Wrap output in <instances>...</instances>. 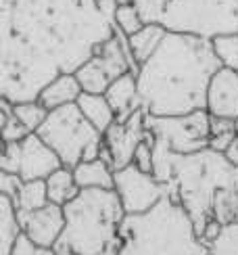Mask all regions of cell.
I'll return each mask as SVG.
<instances>
[{
  "label": "cell",
  "instance_id": "14",
  "mask_svg": "<svg viewBox=\"0 0 238 255\" xmlns=\"http://www.w3.org/2000/svg\"><path fill=\"white\" fill-rule=\"evenodd\" d=\"M207 111L213 118L238 120V73L220 67L207 90Z\"/></svg>",
  "mask_w": 238,
  "mask_h": 255
},
{
  "label": "cell",
  "instance_id": "33",
  "mask_svg": "<svg viewBox=\"0 0 238 255\" xmlns=\"http://www.w3.org/2000/svg\"><path fill=\"white\" fill-rule=\"evenodd\" d=\"M222 226H224V224H220V222L215 220V218H211L207 224H205V228H203V232H201V239H203L205 245H211V243L218 239V235L222 232Z\"/></svg>",
  "mask_w": 238,
  "mask_h": 255
},
{
  "label": "cell",
  "instance_id": "30",
  "mask_svg": "<svg viewBox=\"0 0 238 255\" xmlns=\"http://www.w3.org/2000/svg\"><path fill=\"white\" fill-rule=\"evenodd\" d=\"M10 255H57V251H55V247H42L31 239H27L25 235H21Z\"/></svg>",
  "mask_w": 238,
  "mask_h": 255
},
{
  "label": "cell",
  "instance_id": "34",
  "mask_svg": "<svg viewBox=\"0 0 238 255\" xmlns=\"http://www.w3.org/2000/svg\"><path fill=\"white\" fill-rule=\"evenodd\" d=\"M226 155H228V159L234 165H238V136H236V140L232 142V146L228 148V153H226Z\"/></svg>",
  "mask_w": 238,
  "mask_h": 255
},
{
  "label": "cell",
  "instance_id": "10",
  "mask_svg": "<svg viewBox=\"0 0 238 255\" xmlns=\"http://www.w3.org/2000/svg\"><path fill=\"white\" fill-rule=\"evenodd\" d=\"M115 193L125 214H144L159 201L169 197L171 188L155 174H146L136 163H129L121 169H115Z\"/></svg>",
  "mask_w": 238,
  "mask_h": 255
},
{
  "label": "cell",
  "instance_id": "13",
  "mask_svg": "<svg viewBox=\"0 0 238 255\" xmlns=\"http://www.w3.org/2000/svg\"><path fill=\"white\" fill-rule=\"evenodd\" d=\"M59 167H63V161L42 140L38 132L27 134L21 140V169H19L21 180H46Z\"/></svg>",
  "mask_w": 238,
  "mask_h": 255
},
{
  "label": "cell",
  "instance_id": "8",
  "mask_svg": "<svg viewBox=\"0 0 238 255\" xmlns=\"http://www.w3.org/2000/svg\"><path fill=\"white\" fill-rule=\"evenodd\" d=\"M127 71L138 73V63L129 52L127 38L119 29H115V34L75 71V76H78L84 92L105 94L107 88Z\"/></svg>",
  "mask_w": 238,
  "mask_h": 255
},
{
  "label": "cell",
  "instance_id": "23",
  "mask_svg": "<svg viewBox=\"0 0 238 255\" xmlns=\"http://www.w3.org/2000/svg\"><path fill=\"white\" fill-rule=\"evenodd\" d=\"M13 113H15V118H17L21 124H23L29 132H38L40 126L46 122V118H48L50 111L36 99V101L13 103Z\"/></svg>",
  "mask_w": 238,
  "mask_h": 255
},
{
  "label": "cell",
  "instance_id": "3",
  "mask_svg": "<svg viewBox=\"0 0 238 255\" xmlns=\"http://www.w3.org/2000/svg\"><path fill=\"white\" fill-rule=\"evenodd\" d=\"M153 174L169 184V197L184 205L199 235L211 220L215 197L224 188H238V165L226 153L213 151L211 146L182 155L155 140Z\"/></svg>",
  "mask_w": 238,
  "mask_h": 255
},
{
  "label": "cell",
  "instance_id": "25",
  "mask_svg": "<svg viewBox=\"0 0 238 255\" xmlns=\"http://www.w3.org/2000/svg\"><path fill=\"white\" fill-rule=\"evenodd\" d=\"M215 55L220 57L222 67H228L238 73V34H220L211 38Z\"/></svg>",
  "mask_w": 238,
  "mask_h": 255
},
{
  "label": "cell",
  "instance_id": "11",
  "mask_svg": "<svg viewBox=\"0 0 238 255\" xmlns=\"http://www.w3.org/2000/svg\"><path fill=\"white\" fill-rule=\"evenodd\" d=\"M146 109H138L123 122H115L105 132V146L111 153V161L115 169H121L134 163V153L140 142L146 138Z\"/></svg>",
  "mask_w": 238,
  "mask_h": 255
},
{
  "label": "cell",
  "instance_id": "15",
  "mask_svg": "<svg viewBox=\"0 0 238 255\" xmlns=\"http://www.w3.org/2000/svg\"><path fill=\"white\" fill-rule=\"evenodd\" d=\"M105 97L111 103V107L117 115V122H123L134 111L142 109V101H140V94H138V82H136L134 71H127L121 78H117L107 88Z\"/></svg>",
  "mask_w": 238,
  "mask_h": 255
},
{
  "label": "cell",
  "instance_id": "4",
  "mask_svg": "<svg viewBox=\"0 0 238 255\" xmlns=\"http://www.w3.org/2000/svg\"><path fill=\"white\" fill-rule=\"evenodd\" d=\"M125 218L115 188H84L65 205V230L57 255H119V228Z\"/></svg>",
  "mask_w": 238,
  "mask_h": 255
},
{
  "label": "cell",
  "instance_id": "35",
  "mask_svg": "<svg viewBox=\"0 0 238 255\" xmlns=\"http://www.w3.org/2000/svg\"><path fill=\"white\" fill-rule=\"evenodd\" d=\"M234 126H236V132H238V120H234Z\"/></svg>",
  "mask_w": 238,
  "mask_h": 255
},
{
  "label": "cell",
  "instance_id": "26",
  "mask_svg": "<svg viewBox=\"0 0 238 255\" xmlns=\"http://www.w3.org/2000/svg\"><path fill=\"white\" fill-rule=\"evenodd\" d=\"M211 255H238V222L224 224L222 232L211 245Z\"/></svg>",
  "mask_w": 238,
  "mask_h": 255
},
{
  "label": "cell",
  "instance_id": "20",
  "mask_svg": "<svg viewBox=\"0 0 238 255\" xmlns=\"http://www.w3.org/2000/svg\"><path fill=\"white\" fill-rule=\"evenodd\" d=\"M165 34H167V27H163L161 23H146L142 29H138L134 36L127 38L129 52H132L134 61L138 63V67L142 65L146 59H150V55H153L161 42H163Z\"/></svg>",
  "mask_w": 238,
  "mask_h": 255
},
{
  "label": "cell",
  "instance_id": "6",
  "mask_svg": "<svg viewBox=\"0 0 238 255\" xmlns=\"http://www.w3.org/2000/svg\"><path fill=\"white\" fill-rule=\"evenodd\" d=\"M38 134L59 155L63 165L71 169L82 161L101 157L105 146V134L88 122L78 103L52 109Z\"/></svg>",
  "mask_w": 238,
  "mask_h": 255
},
{
  "label": "cell",
  "instance_id": "24",
  "mask_svg": "<svg viewBox=\"0 0 238 255\" xmlns=\"http://www.w3.org/2000/svg\"><path fill=\"white\" fill-rule=\"evenodd\" d=\"M146 23L142 15H140V10L134 2H129V0H125V2H119V6L115 8V27L121 31V34L125 38L134 36L138 29H142Z\"/></svg>",
  "mask_w": 238,
  "mask_h": 255
},
{
  "label": "cell",
  "instance_id": "27",
  "mask_svg": "<svg viewBox=\"0 0 238 255\" xmlns=\"http://www.w3.org/2000/svg\"><path fill=\"white\" fill-rule=\"evenodd\" d=\"M129 2H134L138 6L144 23H161V17H163L169 0H129Z\"/></svg>",
  "mask_w": 238,
  "mask_h": 255
},
{
  "label": "cell",
  "instance_id": "31",
  "mask_svg": "<svg viewBox=\"0 0 238 255\" xmlns=\"http://www.w3.org/2000/svg\"><path fill=\"white\" fill-rule=\"evenodd\" d=\"M21 184H23L21 176L8 174V172H0V195H6V197H10L13 201H17Z\"/></svg>",
  "mask_w": 238,
  "mask_h": 255
},
{
  "label": "cell",
  "instance_id": "1",
  "mask_svg": "<svg viewBox=\"0 0 238 255\" xmlns=\"http://www.w3.org/2000/svg\"><path fill=\"white\" fill-rule=\"evenodd\" d=\"M99 0H0V97L36 101L61 73H75L115 34Z\"/></svg>",
  "mask_w": 238,
  "mask_h": 255
},
{
  "label": "cell",
  "instance_id": "19",
  "mask_svg": "<svg viewBox=\"0 0 238 255\" xmlns=\"http://www.w3.org/2000/svg\"><path fill=\"white\" fill-rule=\"evenodd\" d=\"M78 107L82 109V113L86 118H88V122L94 128H99L103 134L117 122V115H115L111 103L107 101L105 94L82 92V97L78 99Z\"/></svg>",
  "mask_w": 238,
  "mask_h": 255
},
{
  "label": "cell",
  "instance_id": "22",
  "mask_svg": "<svg viewBox=\"0 0 238 255\" xmlns=\"http://www.w3.org/2000/svg\"><path fill=\"white\" fill-rule=\"evenodd\" d=\"M48 203L46 193V180H23L19 190V197L15 201L19 214H27V211L40 209Z\"/></svg>",
  "mask_w": 238,
  "mask_h": 255
},
{
  "label": "cell",
  "instance_id": "2",
  "mask_svg": "<svg viewBox=\"0 0 238 255\" xmlns=\"http://www.w3.org/2000/svg\"><path fill=\"white\" fill-rule=\"evenodd\" d=\"M220 67L211 38L167 29L159 48L136 73L142 107L155 118L207 109V90Z\"/></svg>",
  "mask_w": 238,
  "mask_h": 255
},
{
  "label": "cell",
  "instance_id": "17",
  "mask_svg": "<svg viewBox=\"0 0 238 255\" xmlns=\"http://www.w3.org/2000/svg\"><path fill=\"white\" fill-rule=\"evenodd\" d=\"M80 188H115V167L103 157L82 161L73 167Z\"/></svg>",
  "mask_w": 238,
  "mask_h": 255
},
{
  "label": "cell",
  "instance_id": "29",
  "mask_svg": "<svg viewBox=\"0 0 238 255\" xmlns=\"http://www.w3.org/2000/svg\"><path fill=\"white\" fill-rule=\"evenodd\" d=\"M0 126H2V140L4 142H21L27 134H31L27 128L15 118V113H13V118L0 122Z\"/></svg>",
  "mask_w": 238,
  "mask_h": 255
},
{
  "label": "cell",
  "instance_id": "28",
  "mask_svg": "<svg viewBox=\"0 0 238 255\" xmlns=\"http://www.w3.org/2000/svg\"><path fill=\"white\" fill-rule=\"evenodd\" d=\"M21 169V142H4V153L0 159V172L17 174Z\"/></svg>",
  "mask_w": 238,
  "mask_h": 255
},
{
  "label": "cell",
  "instance_id": "16",
  "mask_svg": "<svg viewBox=\"0 0 238 255\" xmlns=\"http://www.w3.org/2000/svg\"><path fill=\"white\" fill-rule=\"evenodd\" d=\"M82 92H84V88L75 73H61L59 78L48 82L46 86L42 88L38 101L44 105L48 111H52V109L63 107V105L78 103Z\"/></svg>",
  "mask_w": 238,
  "mask_h": 255
},
{
  "label": "cell",
  "instance_id": "21",
  "mask_svg": "<svg viewBox=\"0 0 238 255\" xmlns=\"http://www.w3.org/2000/svg\"><path fill=\"white\" fill-rule=\"evenodd\" d=\"M80 184L73 176L71 167H59L57 172H52L46 178V193H48V201L57 205H67L69 201H73L75 197L80 195Z\"/></svg>",
  "mask_w": 238,
  "mask_h": 255
},
{
  "label": "cell",
  "instance_id": "9",
  "mask_svg": "<svg viewBox=\"0 0 238 255\" xmlns=\"http://www.w3.org/2000/svg\"><path fill=\"white\" fill-rule=\"evenodd\" d=\"M146 128L153 132L155 140L163 142L174 153H197L209 146L211 140V113L199 109L186 115L155 118L146 113Z\"/></svg>",
  "mask_w": 238,
  "mask_h": 255
},
{
  "label": "cell",
  "instance_id": "5",
  "mask_svg": "<svg viewBox=\"0 0 238 255\" xmlns=\"http://www.w3.org/2000/svg\"><path fill=\"white\" fill-rule=\"evenodd\" d=\"M119 255H211L182 203L165 197L144 214H125Z\"/></svg>",
  "mask_w": 238,
  "mask_h": 255
},
{
  "label": "cell",
  "instance_id": "7",
  "mask_svg": "<svg viewBox=\"0 0 238 255\" xmlns=\"http://www.w3.org/2000/svg\"><path fill=\"white\" fill-rule=\"evenodd\" d=\"M161 25L205 38L238 34V0H169Z\"/></svg>",
  "mask_w": 238,
  "mask_h": 255
},
{
  "label": "cell",
  "instance_id": "18",
  "mask_svg": "<svg viewBox=\"0 0 238 255\" xmlns=\"http://www.w3.org/2000/svg\"><path fill=\"white\" fill-rule=\"evenodd\" d=\"M21 235H23V226H21L15 201L6 195H0V255L13 253L15 243Z\"/></svg>",
  "mask_w": 238,
  "mask_h": 255
},
{
  "label": "cell",
  "instance_id": "12",
  "mask_svg": "<svg viewBox=\"0 0 238 255\" xmlns=\"http://www.w3.org/2000/svg\"><path fill=\"white\" fill-rule=\"evenodd\" d=\"M23 235L42 247H55L65 230V207L48 203L40 209L19 214Z\"/></svg>",
  "mask_w": 238,
  "mask_h": 255
},
{
  "label": "cell",
  "instance_id": "32",
  "mask_svg": "<svg viewBox=\"0 0 238 255\" xmlns=\"http://www.w3.org/2000/svg\"><path fill=\"white\" fill-rule=\"evenodd\" d=\"M238 132H226V134H218V136H211L209 146L213 151H220V153H228V148L232 146V142L236 140Z\"/></svg>",
  "mask_w": 238,
  "mask_h": 255
}]
</instances>
